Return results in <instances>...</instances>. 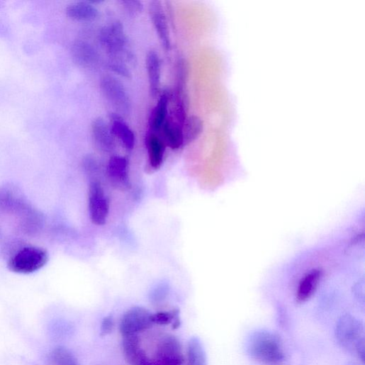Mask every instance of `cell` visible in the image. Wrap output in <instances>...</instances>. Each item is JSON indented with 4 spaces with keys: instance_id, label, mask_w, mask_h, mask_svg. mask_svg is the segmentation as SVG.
Segmentation results:
<instances>
[{
    "instance_id": "obj_1",
    "label": "cell",
    "mask_w": 365,
    "mask_h": 365,
    "mask_svg": "<svg viewBox=\"0 0 365 365\" xmlns=\"http://www.w3.org/2000/svg\"><path fill=\"white\" fill-rule=\"evenodd\" d=\"M247 351L254 359L266 364L280 363L285 359L281 337L269 330L253 333L247 341Z\"/></svg>"
},
{
    "instance_id": "obj_2",
    "label": "cell",
    "mask_w": 365,
    "mask_h": 365,
    "mask_svg": "<svg viewBox=\"0 0 365 365\" xmlns=\"http://www.w3.org/2000/svg\"><path fill=\"white\" fill-rule=\"evenodd\" d=\"M335 337L339 344L362 361L365 358L364 327L363 323L351 315H344L337 321Z\"/></svg>"
},
{
    "instance_id": "obj_3",
    "label": "cell",
    "mask_w": 365,
    "mask_h": 365,
    "mask_svg": "<svg viewBox=\"0 0 365 365\" xmlns=\"http://www.w3.org/2000/svg\"><path fill=\"white\" fill-rule=\"evenodd\" d=\"M38 210L17 186L7 184L0 187V210L17 216L19 224L30 218Z\"/></svg>"
},
{
    "instance_id": "obj_4",
    "label": "cell",
    "mask_w": 365,
    "mask_h": 365,
    "mask_svg": "<svg viewBox=\"0 0 365 365\" xmlns=\"http://www.w3.org/2000/svg\"><path fill=\"white\" fill-rule=\"evenodd\" d=\"M47 252L40 247H25L18 250L9 262V269L18 274H30L47 264Z\"/></svg>"
},
{
    "instance_id": "obj_5",
    "label": "cell",
    "mask_w": 365,
    "mask_h": 365,
    "mask_svg": "<svg viewBox=\"0 0 365 365\" xmlns=\"http://www.w3.org/2000/svg\"><path fill=\"white\" fill-rule=\"evenodd\" d=\"M99 40L111 58L124 60V56L130 57L128 51V38L120 22L116 21L103 27L99 33Z\"/></svg>"
},
{
    "instance_id": "obj_6",
    "label": "cell",
    "mask_w": 365,
    "mask_h": 365,
    "mask_svg": "<svg viewBox=\"0 0 365 365\" xmlns=\"http://www.w3.org/2000/svg\"><path fill=\"white\" fill-rule=\"evenodd\" d=\"M100 88L107 101L119 113V115L130 113L131 100L123 83L114 77L106 75L101 78Z\"/></svg>"
},
{
    "instance_id": "obj_7",
    "label": "cell",
    "mask_w": 365,
    "mask_h": 365,
    "mask_svg": "<svg viewBox=\"0 0 365 365\" xmlns=\"http://www.w3.org/2000/svg\"><path fill=\"white\" fill-rule=\"evenodd\" d=\"M89 209L93 223L98 225L106 223L109 211V201L101 184L97 181H92L89 184Z\"/></svg>"
},
{
    "instance_id": "obj_8",
    "label": "cell",
    "mask_w": 365,
    "mask_h": 365,
    "mask_svg": "<svg viewBox=\"0 0 365 365\" xmlns=\"http://www.w3.org/2000/svg\"><path fill=\"white\" fill-rule=\"evenodd\" d=\"M152 313L145 308L135 307L129 310L120 323V332L123 336L137 335L150 328L153 322Z\"/></svg>"
},
{
    "instance_id": "obj_9",
    "label": "cell",
    "mask_w": 365,
    "mask_h": 365,
    "mask_svg": "<svg viewBox=\"0 0 365 365\" xmlns=\"http://www.w3.org/2000/svg\"><path fill=\"white\" fill-rule=\"evenodd\" d=\"M158 365H184L182 347L177 338L167 336L158 345L155 361Z\"/></svg>"
},
{
    "instance_id": "obj_10",
    "label": "cell",
    "mask_w": 365,
    "mask_h": 365,
    "mask_svg": "<svg viewBox=\"0 0 365 365\" xmlns=\"http://www.w3.org/2000/svg\"><path fill=\"white\" fill-rule=\"evenodd\" d=\"M149 13L162 46L166 51H169L171 49L170 33L162 3L159 0L150 2Z\"/></svg>"
},
{
    "instance_id": "obj_11",
    "label": "cell",
    "mask_w": 365,
    "mask_h": 365,
    "mask_svg": "<svg viewBox=\"0 0 365 365\" xmlns=\"http://www.w3.org/2000/svg\"><path fill=\"white\" fill-rule=\"evenodd\" d=\"M107 174L111 184L120 191L131 188L128 174V162L120 156L112 157L107 166Z\"/></svg>"
},
{
    "instance_id": "obj_12",
    "label": "cell",
    "mask_w": 365,
    "mask_h": 365,
    "mask_svg": "<svg viewBox=\"0 0 365 365\" xmlns=\"http://www.w3.org/2000/svg\"><path fill=\"white\" fill-rule=\"evenodd\" d=\"M91 135L96 147L102 152L110 153L115 150L114 136L102 118L92 121Z\"/></svg>"
},
{
    "instance_id": "obj_13",
    "label": "cell",
    "mask_w": 365,
    "mask_h": 365,
    "mask_svg": "<svg viewBox=\"0 0 365 365\" xmlns=\"http://www.w3.org/2000/svg\"><path fill=\"white\" fill-rule=\"evenodd\" d=\"M110 120V128L113 135L117 137L127 150H133L135 146V135L123 118L117 113H111Z\"/></svg>"
},
{
    "instance_id": "obj_14",
    "label": "cell",
    "mask_w": 365,
    "mask_h": 365,
    "mask_svg": "<svg viewBox=\"0 0 365 365\" xmlns=\"http://www.w3.org/2000/svg\"><path fill=\"white\" fill-rule=\"evenodd\" d=\"M123 351L130 365H150L151 360L140 347L137 335L124 336Z\"/></svg>"
},
{
    "instance_id": "obj_15",
    "label": "cell",
    "mask_w": 365,
    "mask_h": 365,
    "mask_svg": "<svg viewBox=\"0 0 365 365\" xmlns=\"http://www.w3.org/2000/svg\"><path fill=\"white\" fill-rule=\"evenodd\" d=\"M71 51L74 61L82 67H93L99 62V57L97 51L87 42L76 41Z\"/></svg>"
},
{
    "instance_id": "obj_16",
    "label": "cell",
    "mask_w": 365,
    "mask_h": 365,
    "mask_svg": "<svg viewBox=\"0 0 365 365\" xmlns=\"http://www.w3.org/2000/svg\"><path fill=\"white\" fill-rule=\"evenodd\" d=\"M170 95L164 91L151 113L149 126L150 133L157 134L159 133L164 125L168 116Z\"/></svg>"
},
{
    "instance_id": "obj_17",
    "label": "cell",
    "mask_w": 365,
    "mask_h": 365,
    "mask_svg": "<svg viewBox=\"0 0 365 365\" xmlns=\"http://www.w3.org/2000/svg\"><path fill=\"white\" fill-rule=\"evenodd\" d=\"M147 71L151 96L155 98L161 89V60L159 54L151 50L147 54L146 60Z\"/></svg>"
},
{
    "instance_id": "obj_18",
    "label": "cell",
    "mask_w": 365,
    "mask_h": 365,
    "mask_svg": "<svg viewBox=\"0 0 365 365\" xmlns=\"http://www.w3.org/2000/svg\"><path fill=\"white\" fill-rule=\"evenodd\" d=\"M322 277V271L313 269L307 273L299 283L296 298L299 303H303L312 297L315 292Z\"/></svg>"
},
{
    "instance_id": "obj_19",
    "label": "cell",
    "mask_w": 365,
    "mask_h": 365,
    "mask_svg": "<svg viewBox=\"0 0 365 365\" xmlns=\"http://www.w3.org/2000/svg\"><path fill=\"white\" fill-rule=\"evenodd\" d=\"M67 16L78 22H92L96 21L99 11L89 1L77 2L69 5L66 9Z\"/></svg>"
},
{
    "instance_id": "obj_20",
    "label": "cell",
    "mask_w": 365,
    "mask_h": 365,
    "mask_svg": "<svg viewBox=\"0 0 365 365\" xmlns=\"http://www.w3.org/2000/svg\"><path fill=\"white\" fill-rule=\"evenodd\" d=\"M149 161L155 169H159L163 163L166 145L157 134L149 133L146 138Z\"/></svg>"
},
{
    "instance_id": "obj_21",
    "label": "cell",
    "mask_w": 365,
    "mask_h": 365,
    "mask_svg": "<svg viewBox=\"0 0 365 365\" xmlns=\"http://www.w3.org/2000/svg\"><path fill=\"white\" fill-rule=\"evenodd\" d=\"M164 143L166 147L176 150L184 146L182 127L174 121L167 119L162 130Z\"/></svg>"
},
{
    "instance_id": "obj_22",
    "label": "cell",
    "mask_w": 365,
    "mask_h": 365,
    "mask_svg": "<svg viewBox=\"0 0 365 365\" xmlns=\"http://www.w3.org/2000/svg\"><path fill=\"white\" fill-rule=\"evenodd\" d=\"M203 131V121L195 115L186 118L182 128L184 146L194 142Z\"/></svg>"
},
{
    "instance_id": "obj_23",
    "label": "cell",
    "mask_w": 365,
    "mask_h": 365,
    "mask_svg": "<svg viewBox=\"0 0 365 365\" xmlns=\"http://www.w3.org/2000/svg\"><path fill=\"white\" fill-rule=\"evenodd\" d=\"M186 365H207V356L199 338H191L188 344Z\"/></svg>"
},
{
    "instance_id": "obj_24",
    "label": "cell",
    "mask_w": 365,
    "mask_h": 365,
    "mask_svg": "<svg viewBox=\"0 0 365 365\" xmlns=\"http://www.w3.org/2000/svg\"><path fill=\"white\" fill-rule=\"evenodd\" d=\"M54 365H79L74 354L66 347L59 346L52 353Z\"/></svg>"
},
{
    "instance_id": "obj_25",
    "label": "cell",
    "mask_w": 365,
    "mask_h": 365,
    "mask_svg": "<svg viewBox=\"0 0 365 365\" xmlns=\"http://www.w3.org/2000/svg\"><path fill=\"white\" fill-rule=\"evenodd\" d=\"M187 72V66L185 62V60L182 58H179L176 62V86L175 89L176 91L184 94Z\"/></svg>"
},
{
    "instance_id": "obj_26",
    "label": "cell",
    "mask_w": 365,
    "mask_h": 365,
    "mask_svg": "<svg viewBox=\"0 0 365 365\" xmlns=\"http://www.w3.org/2000/svg\"><path fill=\"white\" fill-rule=\"evenodd\" d=\"M108 68L113 72L126 78L132 77V72L127 64L120 59L111 58L108 62Z\"/></svg>"
},
{
    "instance_id": "obj_27",
    "label": "cell",
    "mask_w": 365,
    "mask_h": 365,
    "mask_svg": "<svg viewBox=\"0 0 365 365\" xmlns=\"http://www.w3.org/2000/svg\"><path fill=\"white\" fill-rule=\"evenodd\" d=\"M179 319V310L176 309L171 312H161L152 315V321L154 323L166 325Z\"/></svg>"
},
{
    "instance_id": "obj_28",
    "label": "cell",
    "mask_w": 365,
    "mask_h": 365,
    "mask_svg": "<svg viewBox=\"0 0 365 365\" xmlns=\"http://www.w3.org/2000/svg\"><path fill=\"white\" fill-rule=\"evenodd\" d=\"M120 4L123 7L126 13L130 16H137L142 13L144 10V5L137 0H123Z\"/></svg>"
},
{
    "instance_id": "obj_29",
    "label": "cell",
    "mask_w": 365,
    "mask_h": 365,
    "mask_svg": "<svg viewBox=\"0 0 365 365\" xmlns=\"http://www.w3.org/2000/svg\"><path fill=\"white\" fill-rule=\"evenodd\" d=\"M113 320L111 316L104 318L101 325V335L104 336L111 333L113 330Z\"/></svg>"
},
{
    "instance_id": "obj_30",
    "label": "cell",
    "mask_w": 365,
    "mask_h": 365,
    "mask_svg": "<svg viewBox=\"0 0 365 365\" xmlns=\"http://www.w3.org/2000/svg\"><path fill=\"white\" fill-rule=\"evenodd\" d=\"M150 365H158L155 361H152Z\"/></svg>"
},
{
    "instance_id": "obj_31",
    "label": "cell",
    "mask_w": 365,
    "mask_h": 365,
    "mask_svg": "<svg viewBox=\"0 0 365 365\" xmlns=\"http://www.w3.org/2000/svg\"><path fill=\"white\" fill-rule=\"evenodd\" d=\"M351 365H355V364H351Z\"/></svg>"
}]
</instances>
